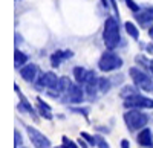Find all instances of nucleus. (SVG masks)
<instances>
[{"mask_svg":"<svg viewBox=\"0 0 153 148\" xmlns=\"http://www.w3.org/2000/svg\"><path fill=\"white\" fill-rule=\"evenodd\" d=\"M103 41L109 51L115 49L121 41V34H120V24L117 18L109 17L104 21V29H103Z\"/></svg>","mask_w":153,"mask_h":148,"instance_id":"nucleus-1","label":"nucleus"},{"mask_svg":"<svg viewBox=\"0 0 153 148\" xmlns=\"http://www.w3.org/2000/svg\"><path fill=\"white\" fill-rule=\"evenodd\" d=\"M123 66V60L115 54V52H104L101 55L100 61H98V67L103 72H110V70H117Z\"/></svg>","mask_w":153,"mask_h":148,"instance_id":"nucleus-2","label":"nucleus"},{"mask_svg":"<svg viewBox=\"0 0 153 148\" xmlns=\"http://www.w3.org/2000/svg\"><path fill=\"white\" fill-rule=\"evenodd\" d=\"M129 73H130V77H132V80H133V82H135L136 87L143 89V90H146V92L153 90V80L147 75V73H144L143 70H139V69H136V67H132V69L129 70Z\"/></svg>","mask_w":153,"mask_h":148,"instance_id":"nucleus-3","label":"nucleus"},{"mask_svg":"<svg viewBox=\"0 0 153 148\" xmlns=\"http://www.w3.org/2000/svg\"><path fill=\"white\" fill-rule=\"evenodd\" d=\"M124 121L130 130H138V128H143L147 124L149 118H147V115L138 112V110H130V112H127L124 115Z\"/></svg>","mask_w":153,"mask_h":148,"instance_id":"nucleus-4","label":"nucleus"},{"mask_svg":"<svg viewBox=\"0 0 153 148\" xmlns=\"http://www.w3.org/2000/svg\"><path fill=\"white\" fill-rule=\"evenodd\" d=\"M126 108H153V99L143 95H132L124 99Z\"/></svg>","mask_w":153,"mask_h":148,"instance_id":"nucleus-5","label":"nucleus"},{"mask_svg":"<svg viewBox=\"0 0 153 148\" xmlns=\"http://www.w3.org/2000/svg\"><path fill=\"white\" fill-rule=\"evenodd\" d=\"M26 131H28L29 139L32 141V144H34L35 148H49L51 147V142L48 141V138H45L43 134L38 131V130H35L34 127L26 125Z\"/></svg>","mask_w":153,"mask_h":148,"instance_id":"nucleus-6","label":"nucleus"},{"mask_svg":"<svg viewBox=\"0 0 153 148\" xmlns=\"http://www.w3.org/2000/svg\"><path fill=\"white\" fill-rule=\"evenodd\" d=\"M42 87H49V89H57L58 87V78L55 77V73L52 72H46L38 78L37 81V89Z\"/></svg>","mask_w":153,"mask_h":148,"instance_id":"nucleus-7","label":"nucleus"},{"mask_svg":"<svg viewBox=\"0 0 153 148\" xmlns=\"http://www.w3.org/2000/svg\"><path fill=\"white\" fill-rule=\"evenodd\" d=\"M74 54L71 51H63V49H58V51H55L52 55H51V66L52 67H58L61 64V61H65L66 58H71Z\"/></svg>","mask_w":153,"mask_h":148,"instance_id":"nucleus-8","label":"nucleus"},{"mask_svg":"<svg viewBox=\"0 0 153 148\" xmlns=\"http://www.w3.org/2000/svg\"><path fill=\"white\" fill-rule=\"evenodd\" d=\"M37 73H38V67H37L35 64H28V66H25V67L20 69L22 78H23L25 81H28V82H31V81L35 80Z\"/></svg>","mask_w":153,"mask_h":148,"instance_id":"nucleus-9","label":"nucleus"},{"mask_svg":"<svg viewBox=\"0 0 153 148\" xmlns=\"http://www.w3.org/2000/svg\"><path fill=\"white\" fill-rule=\"evenodd\" d=\"M135 18L141 24H147V23L153 21V8L139 9L138 12H135Z\"/></svg>","mask_w":153,"mask_h":148,"instance_id":"nucleus-10","label":"nucleus"},{"mask_svg":"<svg viewBox=\"0 0 153 148\" xmlns=\"http://www.w3.org/2000/svg\"><path fill=\"white\" fill-rule=\"evenodd\" d=\"M69 101L71 102H81L83 101V90L80 89V85L72 84V87L69 89Z\"/></svg>","mask_w":153,"mask_h":148,"instance_id":"nucleus-11","label":"nucleus"},{"mask_svg":"<svg viewBox=\"0 0 153 148\" xmlns=\"http://www.w3.org/2000/svg\"><path fill=\"white\" fill-rule=\"evenodd\" d=\"M37 108H38V113L40 116L46 118V119H52V112H51V107L40 98H37Z\"/></svg>","mask_w":153,"mask_h":148,"instance_id":"nucleus-12","label":"nucleus"},{"mask_svg":"<svg viewBox=\"0 0 153 148\" xmlns=\"http://www.w3.org/2000/svg\"><path fill=\"white\" fill-rule=\"evenodd\" d=\"M138 142L143 147H152V131L149 128H144L138 134Z\"/></svg>","mask_w":153,"mask_h":148,"instance_id":"nucleus-13","label":"nucleus"},{"mask_svg":"<svg viewBox=\"0 0 153 148\" xmlns=\"http://www.w3.org/2000/svg\"><path fill=\"white\" fill-rule=\"evenodd\" d=\"M26 61H28V55L23 54L20 49H16V52H14V64H16V67L23 66Z\"/></svg>","mask_w":153,"mask_h":148,"instance_id":"nucleus-14","label":"nucleus"},{"mask_svg":"<svg viewBox=\"0 0 153 148\" xmlns=\"http://www.w3.org/2000/svg\"><path fill=\"white\" fill-rule=\"evenodd\" d=\"M124 29H126L127 34L132 37V38H135V40L139 38V31H138V28L135 26L132 21H126V23H124Z\"/></svg>","mask_w":153,"mask_h":148,"instance_id":"nucleus-15","label":"nucleus"},{"mask_svg":"<svg viewBox=\"0 0 153 148\" xmlns=\"http://www.w3.org/2000/svg\"><path fill=\"white\" fill-rule=\"evenodd\" d=\"M87 73H89V70H86L83 67H74V77H75V80L78 82H84L86 81Z\"/></svg>","mask_w":153,"mask_h":148,"instance_id":"nucleus-16","label":"nucleus"},{"mask_svg":"<svg viewBox=\"0 0 153 148\" xmlns=\"http://www.w3.org/2000/svg\"><path fill=\"white\" fill-rule=\"evenodd\" d=\"M71 87H72V82H71V80L68 77H63V78L58 80V87L57 89L60 92H69Z\"/></svg>","mask_w":153,"mask_h":148,"instance_id":"nucleus-17","label":"nucleus"},{"mask_svg":"<svg viewBox=\"0 0 153 148\" xmlns=\"http://www.w3.org/2000/svg\"><path fill=\"white\" fill-rule=\"evenodd\" d=\"M98 87H100L101 92H107L110 89V81L106 80V78H100L98 80Z\"/></svg>","mask_w":153,"mask_h":148,"instance_id":"nucleus-18","label":"nucleus"},{"mask_svg":"<svg viewBox=\"0 0 153 148\" xmlns=\"http://www.w3.org/2000/svg\"><path fill=\"white\" fill-rule=\"evenodd\" d=\"M63 147H65V148H78V147H76L69 138H65V136H63Z\"/></svg>","mask_w":153,"mask_h":148,"instance_id":"nucleus-19","label":"nucleus"},{"mask_svg":"<svg viewBox=\"0 0 153 148\" xmlns=\"http://www.w3.org/2000/svg\"><path fill=\"white\" fill-rule=\"evenodd\" d=\"M124 2H126V5L129 6L133 12H138V11H139V6H138L135 2H133V0H124Z\"/></svg>","mask_w":153,"mask_h":148,"instance_id":"nucleus-20","label":"nucleus"},{"mask_svg":"<svg viewBox=\"0 0 153 148\" xmlns=\"http://www.w3.org/2000/svg\"><path fill=\"white\" fill-rule=\"evenodd\" d=\"M97 145H98V148H109L107 142L101 138V136H97Z\"/></svg>","mask_w":153,"mask_h":148,"instance_id":"nucleus-21","label":"nucleus"},{"mask_svg":"<svg viewBox=\"0 0 153 148\" xmlns=\"http://www.w3.org/2000/svg\"><path fill=\"white\" fill-rule=\"evenodd\" d=\"M110 2V6L113 8V11H115V15H120V9H118V3H117V0H109Z\"/></svg>","mask_w":153,"mask_h":148,"instance_id":"nucleus-22","label":"nucleus"},{"mask_svg":"<svg viewBox=\"0 0 153 148\" xmlns=\"http://www.w3.org/2000/svg\"><path fill=\"white\" fill-rule=\"evenodd\" d=\"M81 136H83V138H84V139H86V141H87L89 144H91V145H94V144H97V139H94L92 136H89V134H87V133H81Z\"/></svg>","mask_w":153,"mask_h":148,"instance_id":"nucleus-23","label":"nucleus"},{"mask_svg":"<svg viewBox=\"0 0 153 148\" xmlns=\"http://www.w3.org/2000/svg\"><path fill=\"white\" fill-rule=\"evenodd\" d=\"M20 145H22V136L19 131H16V148H19Z\"/></svg>","mask_w":153,"mask_h":148,"instance_id":"nucleus-24","label":"nucleus"},{"mask_svg":"<svg viewBox=\"0 0 153 148\" xmlns=\"http://www.w3.org/2000/svg\"><path fill=\"white\" fill-rule=\"evenodd\" d=\"M146 51H147V54L153 55V43H149V44L146 46Z\"/></svg>","mask_w":153,"mask_h":148,"instance_id":"nucleus-25","label":"nucleus"},{"mask_svg":"<svg viewBox=\"0 0 153 148\" xmlns=\"http://www.w3.org/2000/svg\"><path fill=\"white\" fill-rule=\"evenodd\" d=\"M121 148H129V141L124 139V141L121 142Z\"/></svg>","mask_w":153,"mask_h":148,"instance_id":"nucleus-26","label":"nucleus"},{"mask_svg":"<svg viewBox=\"0 0 153 148\" xmlns=\"http://www.w3.org/2000/svg\"><path fill=\"white\" fill-rule=\"evenodd\" d=\"M149 35H150V38L153 40V26H152V28L149 29Z\"/></svg>","mask_w":153,"mask_h":148,"instance_id":"nucleus-27","label":"nucleus"},{"mask_svg":"<svg viewBox=\"0 0 153 148\" xmlns=\"http://www.w3.org/2000/svg\"><path fill=\"white\" fill-rule=\"evenodd\" d=\"M80 147H81V148H89V147H87V145H86L83 141H80Z\"/></svg>","mask_w":153,"mask_h":148,"instance_id":"nucleus-28","label":"nucleus"},{"mask_svg":"<svg viewBox=\"0 0 153 148\" xmlns=\"http://www.w3.org/2000/svg\"><path fill=\"white\" fill-rule=\"evenodd\" d=\"M149 69H150V70H152V73H153V60L150 61V67H149Z\"/></svg>","mask_w":153,"mask_h":148,"instance_id":"nucleus-29","label":"nucleus"},{"mask_svg":"<svg viewBox=\"0 0 153 148\" xmlns=\"http://www.w3.org/2000/svg\"><path fill=\"white\" fill-rule=\"evenodd\" d=\"M54 148H65V147H54Z\"/></svg>","mask_w":153,"mask_h":148,"instance_id":"nucleus-30","label":"nucleus"},{"mask_svg":"<svg viewBox=\"0 0 153 148\" xmlns=\"http://www.w3.org/2000/svg\"><path fill=\"white\" fill-rule=\"evenodd\" d=\"M152 148H153V147H152Z\"/></svg>","mask_w":153,"mask_h":148,"instance_id":"nucleus-31","label":"nucleus"}]
</instances>
